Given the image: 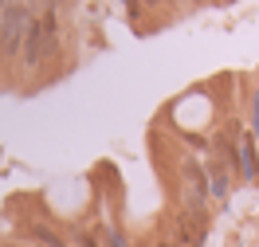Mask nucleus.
Segmentation results:
<instances>
[{"label":"nucleus","instance_id":"nucleus-2","mask_svg":"<svg viewBox=\"0 0 259 247\" xmlns=\"http://www.w3.org/2000/svg\"><path fill=\"white\" fill-rule=\"evenodd\" d=\"M24 28H28V12L20 8V4H12L4 16H0V43L8 51L20 47V35H24Z\"/></svg>","mask_w":259,"mask_h":247},{"label":"nucleus","instance_id":"nucleus-1","mask_svg":"<svg viewBox=\"0 0 259 247\" xmlns=\"http://www.w3.org/2000/svg\"><path fill=\"white\" fill-rule=\"evenodd\" d=\"M51 35H55V20H51V16H39V20L28 24V43H24V51H28L24 59H28V63H39V59L48 55Z\"/></svg>","mask_w":259,"mask_h":247},{"label":"nucleus","instance_id":"nucleus-3","mask_svg":"<svg viewBox=\"0 0 259 247\" xmlns=\"http://www.w3.org/2000/svg\"><path fill=\"white\" fill-rule=\"evenodd\" d=\"M236 161H240L243 181H251V177H255V149H251L247 137H240V145H236Z\"/></svg>","mask_w":259,"mask_h":247}]
</instances>
